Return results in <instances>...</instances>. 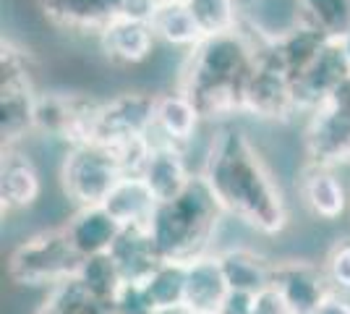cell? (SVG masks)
<instances>
[{"instance_id":"1","label":"cell","mask_w":350,"mask_h":314,"mask_svg":"<svg viewBox=\"0 0 350 314\" xmlns=\"http://www.w3.org/2000/svg\"><path fill=\"white\" fill-rule=\"evenodd\" d=\"M202 179L217 196L225 215L248 225L262 236H278L291 220L288 202L272 168L251 136L230 123H222L204 155Z\"/></svg>"},{"instance_id":"2","label":"cell","mask_w":350,"mask_h":314,"mask_svg":"<svg viewBox=\"0 0 350 314\" xmlns=\"http://www.w3.org/2000/svg\"><path fill=\"white\" fill-rule=\"evenodd\" d=\"M259 42L243 27L202 37L189 50L178 90L199 110L202 120H228L243 113V92L259 58Z\"/></svg>"},{"instance_id":"3","label":"cell","mask_w":350,"mask_h":314,"mask_svg":"<svg viewBox=\"0 0 350 314\" xmlns=\"http://www.w3.org/2000/svg\"><path fill=\"white\" fill-rule=\"evenodd\" d=\"M222 218L225 209L219 207L217 196L202 176H196L183 194L157 205L146 228L162 259L193 262L196 257L209 254Z\"/></svg>"},{"instance_id":"4","label":"cell","mask_w":350,"mask_h":314,"mask_svg":"<svg viewBox=\"0 0 350 314\" xmlns=\"http://www.w3.org/2000/svg\"><path fill=\"white\" fill-rule=\"evenodd\" d=\"M81 254L73 249L63 225L37 231L24 239L8 257V275L18 285L58 288L79 275Z\"/></svg>"},{"instance_id":"5","label":"cell","mask_w":350,"mask_h":314,"mask_svg":"<svg viewBox=\"0 0 350 314\" xmlns=\"http://www.w3.org/2000/svg\"><path fill=\"white\" fill-rule=\"evenodd\" d=\"M37 97L29 55L11 40L0 42V139L11 150L27 134H34Z\"/></svg>"},{"instance_id":"6","label":"cell","mask_w":350,"mask_h":314,"mask_svg":"<svg viewBox=\"0 0 350 314\" xmlns=\"http://www.w3.org/2000/svg\"><path fill=\"white\" fill-rule=\"evenodd\" d=\"M123 176L126 170L110 147L79 144L71 147L63 160L60 186L76 207H89V205H105V199Z\"/></svg>"},{"instance_id":"7","label":"cell","mask_w":350,"mask_h":314,"mask_svg":"<svg viewBox=\"0 0 350 314\" xmlns=\"http://www.w3.org/2000/svg\"><path fill=\"white\" fill-rule=\"evenodd\" d=\"M243 113L272 123H285L298 116L293 76L275 45L259 47V58L243 92Z\"/></svg>"},{"instance_id":"8","label":"cell","mask_w":350,"mask_h":314,"mask_svg":"<svg viewBox=\"0 0 350 314\" xmlns=\"http://www.w3.org/2000/svg\"><path fill=\"white\" fill-rule=\"evenodd\" d=\"M304 142L308 163L327 168L350 163V79H345L314 113H308Z\"/></svg>"},{"instance_id":"9","label":"cell","mask_w":350,"mask_h":314,"mask_svg":"<svg viewBox=\"0 0 350 314\" xmlns=\"http://www.w3.org/2000/svg\"><path fill=\"white\" fill-rule=\"evenodd\" d=\"M103 100L89 94H66V92H40L34 131L50 139H60L68 147L92 144L97 131Z\"/></svg>"},{"instance_id":"10","label":"cell","mask_w":350,"mask_h":314,"mask_svg":"<svg viewBox=\"0 0 350 314\" xmlns=\"http://www.w3.org/2000/svg\"><path fill=\"white\" fill-rule=\"evenodd\" d=\"M154 105L157 94L146 92H123L113 100H105L92 144L120 150L149 139L154 134Z\"/></svg>"},{"instance_id":"11","label":"cell","mask_w":350,"mask_h":314,"mask_svg":"<svg viewBox=\"0 0 350 314\" xmlns=\"http://www.w3.org/2000/svg\"><path fill=\"white\" fill-rule=\"evenodd\" d=\"M272 285L285 299L291 314H314L335 293L324 265L308 259H280L272 267Z\"/></svg>"},{"instance_id":"12","label":"cell","mask_w":350,"mask_h":314,"mask_svg":"<svg viewBox=\"0 0 350 314\" xmlns=\"http://www.w3.org/2000/svg\"><path fill=\"white\" fill-rule=\"evenodd\" d=\"M345 79H350V60L342 37H329L314 63L293 81L298 113H314Z\"/></svg>"},{"instance_id":"13","label":"cell","mask_w":350,"mask_h":314,"mask_svg":"<svg viewBox=\"0 0 350 314\" xmlns=\"http://www.w3.org/2000/svg\"><path fill=\"white\" fill-rule=\"evenodd\" d=\"M142 179L149 183L157 202H167V199L183 194L196 176L191 173V165L180 144H173L167 139L152 134V147H149L146 163L142 168Z\"/></svg>"},{"instance_id":"14","label":"cell","mask_w":350,"mask_h":314,"mask_svg":"<svg viewBox=\"0 0 350 314\" xmlns=\"http://www.w3.org/2000/svg\"><path fill=\"white\" fill-rule=\"evenodd\" d=\"M301 24V0H241V27L259 45H275Z\"/></svg>"},{"instance_id":"15","label":"cell","mask_w":350,"mask_h":314,"mask_svg":"<svg viewBox=\"0 0 350 314\" xmlns=\"http://www.w3.org/2000/svg\"><path fill=\"white\" fill-rule=\"evenodd\" d=\"M298 196L304 207L319 218V220H340L350 207V192L345 189L342 179L335 173V168L306 163L298 179Z\"/></svg>"},{"instance_id":"16","label":"cell","mask_w":350,"mask_h":314,"mask_svg":"<svg viewBox=\"0 0 350 314\" xmlns=\"http://www.w3.org/2000/svg\"><path fill=\"white\" fill-rule=\"evenodd\" d=\"M63 231L81 259H87V257L110 254L123 233V225L110 215L105 205H89V207H76V212L63 223Z\"/></svg>"},{"instance_id":"17","label":"cell","mask_w":350,"mask_h":314,"mask_svg":"<svg viewBox=\"0 0 350 314\" xmlns=\"http://www.w3.org/2000/svg\"><path fill=\"white\" fill-rule=\"evenodd\" d=\"M157 42L149 18L120 14L100 31V45L105 55L123 66H136L152 55V47Z\"/></svg>"},{"instance_id":"18","label":"cell","mask_w":350,"mask_h":314,"mask_svg":"<svg viewBox=\"0 0 350 314\" xmlns=\"http://www.w3.org/2000/svg\"><path fill=\"white\" fill-rule=\"evenodd\" d=\"M230 296V285L225 280V272L219 267L217 252L196 257L189 262L186 278V304L189 314H222L225 299Z\"/></svg>"},{"instance_id":"19","label":"cell","mask_w":350,"mask_h":314,"mask_svg":"<svg viewBox=\"0 0 350 314\" xmlns=\"http://www.w3.org/2000/svg\"><path fill=\"white\" fill-rule=\"evenodd\" d=\"M55 27L71 31H100L123 14V0H37Z\"/></svg>"},{"instance_id":"20","label":"cell","mask_w":350,"mask_h":314,"mask_svg":"<svg viewBox=\"0 0 350 314\" xmlns=\"http://www.w3.org/2000/svg\"><path fill=\"white\" fill-rule=\"evenodd\" d=\"M42 194V179L37 165L27 155L11 150L3 152L0 165V207L3 215L29 209Z\"/></svg>"},{"instance_id":"21","label":"cell","mask_w":350,"mask_h":314,"mask_svg":"<svg viewBox=\"0 0 350 314\" xmlns=\"http://www.w3.org/2000/svg\"><path fill=\"white\" fill-rule=\"evenodd\" d=\"M219 267L225 272V280L230 291H243V293H259L272 285V267L275 262L264 254L248 249V246H230L217 252Z\"/></svg>"},{"instance_id":"22","label":"cell","mask_w":350,"mask_h":314,"mask_svg":"<svg viewBox=\"0 0 350 314\" xmlns=\"http://www.w3.org/2000/svg\"><path fill=\"white\" fill-rule=\"evenodd\" d=\"M202 123L199 110L193 107L189 97L183 92H165L157 94V105H154V134L160 139H167L173 144L186 147L196 129Z\"/></svg>"},{"instance_id":"23","label":"cell","mask_w":350,"mask_h":314,"mask_svg":"<svg viewBox=\"0 0 350 314\" xmlns=\"http://www.w3.org/2000/svg\"><path fill=\"white\" fill-rule=\"evenodd\" d=\"M110 254L116 257L123 278L126 280H139V283L146 280L149 272L162 262V257L157 252V246H154L152 233H149L146 225H129V228H123V233L116 241Z\"/></svg>"},{"instance_id":"24","label":"cell","mask_w":350,"mask_h":314,"mask_svg":"<svg viewBox=\"0 0 350 314\" xmlns=\"http://www.w3.org/2000/svg\"><path fill=\"white\" fill-rule=\"evenodd\" d=\"M157 196L149 189L142 176H123V179L116 183V189L110 192V196L105 199V207L110 209V215L116 218L123 228L129 225H146L152 212L157 209Z\"/></svg>"},{"instance_id":"25","label":"cell","mask_w":350,"mask_h":314,"mask_svg":"<svg viewBox=\"0 0 350 314\" xmlns=\"http://www.w3.org/2000/svg\"><path fill=\"white\" fill-rule=\"evenodd\" d=\"M154 37L173 47H191L202 40V31L191 16L186 0H160L149 16Z\"/></svg>"},{"instance_id":"26","label":"cell","mask_w":350,"mask_h":314,"mask_svg":"<svg viewBox=\"0 0 350 314\" xmlns=\"http://www.w3.org/2000/svg\"><path fill=\"white\" fill-rule=\"evenodd\" d=\"M186 278H189V262L162 259L142 283L157 312H173L183 309L186 304Z\"/></svg>"},{"instance_id":"27","label":"cell","mask_w":350,"mask_h":314,"mask_svg":"<svg viewBox=\"0 0 350 314\" xmlns=\"http://www.w3.org/2000/svg\"><path fill=\"white\" fill-rule=\"evenodd\" d=\"M327 40H329V37H327L324 31H319L314 24L306 21V24H301L295 31H291L288 37H282L280 42H275L280 58L285 60V66H288V71H291L293 81L314 63V58L319 55V50L324 47Z\"/></svg>"},{"instance_id":"28","label":"cell","mask_w":350,"mask_h":314,"mask_svg":"<svg viewBox=\"0 0 350 314\" xmlns=\"http://www.w3.org/2000/svg\"><path fill=\"white\" fill-rule=\"evenodd\" d=\"M73 280L81 285L87 293H92L94 299L110 301V304H113L116 293L120 291V285L126 283V278H123V272H120L113 254L87 257Z\"/></svg>"},{"instance_id":"29","label":"cell","mask_w":350,"mask_h":314,"mask_svg":"<svg viewBox=\"0 0 350 314\" xmlns=\"http://www.w3.org/2000/svg\"><path fill=\"white\" fill-rule=\"evenodd\" d=\"M202 37L241 29V0H186Z\"/></svg>"},{"instance_id":"30","label":"cell","mask_w":350,"mask_h":314,"mask_svg":"<svg viewBox=\"0 0 350 314\" xmlns=\"http://www.w3.org/2000/svg\"><path fill=\"white\" fill-rule=\"evenodd\" d=\"M42 309L47 314H116L110 301L94 299L76 280L50 288Z\"/></svg>"},{"instance_id":"31","label":"cell","mask_w":350,"mask_h":314,"mask_svg":"<svg viewBox=\"0 0 350 314\" xmlns=\"http://www.w3.org/2000/svg\"><path fill=\"white\" fill-rule=\"evenodd\" d=\"M301 11L327 37H345L350 31V0H301Z\"/></svg>"},{"instance_id":"32","label":"cell","mask_w":350,"mask_h":314,"mask_svg":"<svg viewBox=\"0 0 350 314\" xmlns=\"http://www.w3.org/2000/svg\"><path fill=\"white\" fill-rule=\"evenodd\" d=\"M321 265L337 293H350V239L335 241Z\"/></svg>"},{"instance_id":"33","label":"cell","mask_w":350,"mask_h":314,"mask_svg":"<svg viewBox=\"0 0 350 314\" xmlns=\"http://www.w3.org/2000/svg\"><path fill=\"white\" fill-rule=\"evenodd\" d=\"M113 309L116 314H157L144 283H139V280H126L120 285V291L113 299Z\"/></svg>"},{"instance_id":"34","label":"cell","mask_w":350,"mask_h":314,"mask_svg":"<svg viewBox=\"0 0 350 314\" xmlns=\"http://www.w3.org/2000/svg\"><path fill=\"white\" fill-rule=\"evenodd\" d=\"M251 314H291L285 299L280 296V291L275 285L264 288L259 293H254V309Z\"/></svg>"},{"instance_id":"35","label":"cell","mask_w":350,"mask_h":314,"mask_svg":"<svg viewBox=\"0 0 350 314\" xmlns=\"http://www.w3.org/2000/svg\"><path fill=\"white\" fill-rule=\"evenodd\" d=\"M254 309V293H243V291H230V296L225 299L222 314H251Z\"/></svg>"},{"instance_id":"36","label":"cell","mask_w":350,"mask_h":314,"mask_svg":"<svg viewBox=\"0 0 350 314\" xmlns=\"http://www.w3.org/2000/svg\"><path fill=\"white\" fill-rule=\"evenodd\" d=\"M314 314H350V301L345 299L342 293H337L335 291V293L324 301Z\"/></svg>"},{"instance_id":"37","label":"cell","mask_w":350,"mask_h":314,"mask_svg":"<svg viewBox=\"0 0 350 314\" xmlns=\"http://www.w3.org/2000/svg\"><path fill=\"white\" fill-rule=\"evenodd\" d=\"M157 314H189L186 309H173V312H157Z\"/></svg>"}]
</instances>
